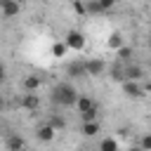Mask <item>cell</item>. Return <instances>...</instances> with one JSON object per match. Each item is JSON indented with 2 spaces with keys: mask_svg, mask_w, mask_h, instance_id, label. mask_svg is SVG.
Listing matches in <instances>:
<instances>
[{
  "mask_svg": "<svg viewBox=\"0 0 151 151\" xmlns=\"http://www.w3.org/2000/svg\"><path fill=\"white\" fill-rule=\"evenodd\" d=\"M78 97H80V94H78L76 87L68 85V83H61V85H57V87L52 90V101L59 104V106H76Z\"/></svg>",
  "mask_w": 151,
  "mask_h": 151,
  "instance_id": "1",
  "label": "cell"
},
{
  "mask_svg": "<svg viewBox=\"0 0 151 151\" xmlns=\"http://www.w3.org/2000/svg\"><path fill=\"white\" fill-rule=\"evenodd\" d=\"M64 40H66L68 50H73V52H83V50H85V35H83L80 31H68Z\"/></svg>",
  "mask_w": 151,
  "mask_h": 151,
  "instance_id": "2",
  "label": "cell"
},
{
  "mask_svg": "<svg viewBox=\"0 0 151 151\" xmlns=\"http://www.w3.org/2000/svg\"><path fill=\"white\" fill-rule=\"evenodd\" d=\"M85 68H87V76H101L104 68H106V64L101 59H87L85 61Z\"/></svg>",
  "mask_w": 151,
  "mask_h": 151,
  "instance_id": "3",
  "label": "cell"
},
{
  "mask_svg": "<svg viewBox=\"0 0 151 151\" xmlns=\"http://www.w3.org/2000/svg\"><path fill=\"white\" fill-rule=\"evenodd\" d=\"M123 92H125L127 97L137 99V97H142V94H144V87H139L134 80H123Z\"/></svg>",
  "mask_w": 151,
  "mask_h": 151,
  "instance_id": "4",
  "label": "cell"
},
{
  "mask_svg": "<svg viewBox=\"0 0 151 151\" xmlns=\"http://www.w3.org/2000/svg\"><path fill=\"white\" fill-rule=\"evenodd\" d=\"M35 134H38V139H40V142H52V139H54V134H57V127H54V125H50V123H45V125H40V127H38V132H35Z\"/></svg>",
  "mask_w": 151,
  "mask_h": 151,
  "instance_id": "5",
  "label": "cell"
},
{
  "mask_svg": "<svg viewBox=\"0 0 151 151\" xmlns=\"http://www.w3.org/2000/svg\"><path fill=\"white\" fill-rule=\"evenodd\" d=\"M0 9H2V17H14L19 14V0H0Z\"/></svg>",
  "mask_w": 151,
  "mask_h": 151,
  "instance_id": "6",
  "label": "cell"
},
{
  "mask_svg": "<svg viewBox=\"0 0 151 151\" xmlns=\"http://www.w3.org/2000/svg\"><path fill=\"white\" fill-rule=\"evenodd\" d=\"M21 106H24V109H28V111H38V106H40V97H38L35 92H28V94H24Z\"/></svg>",
  "mask_w": 151,
  "mask_h": 151,
  "instance_id": "7",
  "label": "cell"
},
{
  "mask_svg": "<svg viewBox=\"0 0 151 151\" xmlns=\"http://www.w3.org/2000/svg\"><path fill=\"white\" fill-rule=\"evenodd\" d=\"M40 85H42L40 76H26V78H24V90H26V92H38Z\"/></svg>",
  "mask_w": 151,
  "mask_h": 151,
  "instance_id": "8",
  "label": "cell"
},
{
  "mask_svg": "<svg viewBox=\"0 0 151 151\" xmlns=\"http://www.w3.org/2000/svg\"><path fill=\"white\" fill-rule=\"evenodd\" d=\"M99 132V123L97 120H83V134L85 137H94Z\"/></svg>",
  "mask_w": 151,
  "mask_h": 151,
  "instance_id": "9",
  "label": "cell"
},
{
  "mask_svg": "<svg viewBox=\"0 0 151 151\" xmlns=\"http://www.w3.org/2000/svg\"><path fill=\"white\" fill-rule=\"evenodd\" d=\"M106 47L118 52V50L123 47V35H120V33H111V35H109V40H106Z\"/></svg>",
  "mask_w": 151,
  "mask_h": 151,
  "instance_id": "10",
  "label": "cell"
},
{
  "mask_svg": "<svg viewBox=\"0 0 151 151\" xmlns=\"http://www.w3.org/2000/svg\"><path fill=\"white\" fill-rule=\"evenodd\" d=\"M139 78H142V68L134 64H127L125 66V80H139Z\"/></svg>",
  "mask_w": 151,
  "mask_h": 151,
  "instance_id": "11",
  "label": "cell"
},
{
  "mask_svg": "<svg viewBox=\"0 0 151 151\" xmlns=\"http://www.w3.org/2000/svg\"><path fill=\"white\" fill-rule=\"evenodd\" d=\"M97 104L90 99V97H78V101H76V109H78V113H83V111H90V109H94Z\"/></svg>",
  "mask_w": 151,
  "mask_h": 151,
  "instance_id": "12",
  "label": "cell"
},
{
  "mask_svg": "<svg viewBox=\"0 0 151 151\" xmlns=\"http://www.w3.org/2000/svg\"><path fill=\"white\" fill-rule=\"evenodd\" d=\"M66 50H68L66 40H61V42H54V45H52V54H54L57 59H61V57L66 54Z\"/></svg>",
  "mask_w": 151,
  "mask_h": 151,
  "instance_id": "13",
  "label": "cell"
},
{
  "mask_svg": "<svg viewBox=\"0 0 151 151\" xmlns=\"http://www.w3.org/2000/svg\"><path fill=\"white\" fill-rule=\"evenodd\" d=\"M68 73H71V76H87L85 61H80V64H71V66H68Z\"/></svg>",
  "mask_w": 151,
  "mask_h": 151,
  "instance_id": "14",
  "label": "cell"
},
{
  "mask_svg": "<svg viewBox=\"0 0 151 151\" xmlns=\"http://www.w3.org/2000/svg\"><path fill=\"white\" fill-rule=\"evenodd\" d=\"M99 149H101V151H116V149H118V142H116L113 137H106V139H101Z\"/></svg>",
  "mask_w": 151,
  "mask_h": 151,
  "instance_id": "15",
  "label": "cell"
},
{
  "mask_svg": "<svg viewBox=\"0 0 151 151\" xmlns=\"http://www.w3.org/2000/svg\"><path fill=\"white\" fill-rule=\"evenodd\" d=\"M24 146H26V144H24V139H21V137H12V139L7 142V149H9V151H17V149H24Z\"/></svg>",
  "mask_w": 151,
  "mask_h": 151,
  "instance_id": "16",
  "label": "cell"
},
{
  "mask_svg": "<svg viewBox=\"0 0 151 151\" xmlns=\"http://www.w3.org/2000/svg\"><path fill=\"white\" fill-rule=\"evenodd\" d=\"M47 123H50V125H54V127H57V132H61V130L66 127V123H64V118H61V116H52Z\"/></svg>",
  "mask_w": 151,
  "mask_h": 151,
  "instance_id": "17",
  "label": "cell"
},
{
  "mask_svg": "<svg viewBox=\"0 0 151 151\" xmlns=\"http://www.w3.org/2000/svg\"><path fill=\"white\" fill-rule=\"evenodd\" d=\"M130 57H132V47H125V45H123V47L118 50V59H120V61H130Z\"/></svg>",
  "mask_w": 151,
  "mask_h": 151,
  "instance_id": "18",
  "label": "cell"
},
{
  "mask_svg": "<svg viewBox=\"0 0 151 151\" xmlns=\"http://www.w3.org/2000/svg\"><path fill=\"white\" fill-rule=\"evenodd\" d=\"M71 9H73L76 14H80V17H83V14L87 12V7H85V5L80 2V0H73V2H71Z\"/></svg>",
  "mask_w": 151,
  "mask_h": 151,
  "instance_id": "19",
  "label": "cell"
},
{
  "mask_svg": "<svg viewBox=\"0 0 151 151\" xmlns=\"http://www.w3.org/2000/svg\"><path fill=\"white\" fill-rule=\"evenodd\" d=\"M80 116H83V120H97V106L90 109V111H83Z\"/></svg>",
  "mask_w": 151,
  "mask_h": 151,
  "instance_id": "20",
  "label": "cell"
},
{
  "mask_svg": "<svg viewBox=\"0 0 151 151\" xmlns=\"http://www.w3.org/2000/svg\"><path fill=\"white\" fill-rule=\"evenodd\" d=\"M87 12H104V9H101V5H99L97 0H90V2H87Z\"/></svg>",
  "mask_w": 151,
  "mask_h": 151,
  "instance_id": "21",
  "label": "cell"
},
{
  "mask_svg": "<svg viewBox=\"0 0 151 151\" xmlns=\"http://www.w3.org/2000/svg\"><path fill=\"white\" fill-rule=\"evenodd\" d=\"M97 2H99V5H101V9L106 12V9H111V7H113L118 0H97Z\"/></svg>",
  "mask_w": 151,
  "mask_h": 151,
  "instance_id": "22",
  "label": "cell"
},
{
  "mask_svg": "<svg viewBox=\"0 0 151 151\" xmlns=\"http://www.w3.org/2000/svg\"><path fill=\"white\" fill-rule=\"evenodd\" d=\"M139 146H142V149H151V134H146V137H142V142H139Z\"/></svg>",
  "mask_w": 151,
  "mask_h": 151,
  "instance_id": "23",
  "label": "cell"
},
{
  "mask_svg": "<svg viewBox=\"0 0 151 151\" xmlns=\"http://www.w3.org/2000/svg\"><path fill=\"white\" fill-rule=\"evenodd\" d=\"M144 92H151V83H146V85H144Z\"/></svg>",
  "mask_w": 151,
  "mask_h": 151,
  "instance_id": "24",
  "label": "cell"
},
{
  "mask_svg": "<svg viewBox=\"0 0 151 151\" xmlns=\"http://www.w3.org/2000/svg\"><path fill=\"white\" fill-rule=\"evenodd\" d=\"M149 50H151V40H149Z\"/></svg>",
  "mask_w": 151,
  "mask_h": 151,
  "instance_id": "25",
  "label": "cell"
}]
</instances>
